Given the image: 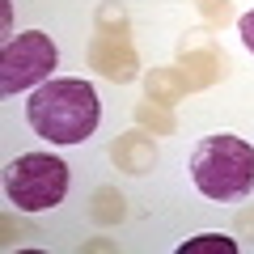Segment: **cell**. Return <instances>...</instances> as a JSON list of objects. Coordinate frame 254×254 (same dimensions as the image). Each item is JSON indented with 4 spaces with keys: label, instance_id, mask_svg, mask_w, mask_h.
I'll return each mask as SVG.
<instances>
[{
    "label": "cell",
    "instance_id": "8992f818",
    "mask_svg": "<svg viewBox=\"0 0 254 254\" xmlns=\"http://www.w3.org/2000/svg\"><path fill=\"white\" fill-rule=\"evenodd\" d=\"M110 161L123 174H148L157 165V144L144 136V131H127L110 144Z\"/></svg>",
    "mask_w": 254,
    "mask_h": 254
},
{
    "label": "cell",
    "instance_id": "52a82bcc",
    "mask_svg": "<svg viewBox=\"0 0 254 254\" xmlns=\"http://www.w3.org/2000/svg\"><path fill=\"white\" fill-rule=\"evenodd\" d=\"M144 93L153 102H161V106H174V102H182L187 93H195V81L187 76L182 64H174V68H153V72L144 76Z\"/></svg>",
    "mask_w": 254,
    "mask_h": 254
},
{
    "label": "cell",
    "instance_id": "6da1fadb",
    "mask_svg": "<svg viewBox=\"0 0 254 254\" xmlns=\"http://www.w3.org/2000/svg\"><path fill=\"white\" fill-rule=\"evenodd\" d=\"M102 102L89 81L76 76H51L43 81L26 102V123L34 127V136L51 140V144H81L98 131Z\"/></svg>",
    "mask_w": 254,
    "mask_h": 254
},
{
    "label": "cell",
    "instance_id": "9c48e42d",
    "mask_svg": "<svg viewBox=\"0 0 254 254\" xmlns=\"http://www.w3.org/2000/svg\"><path fill=\"white\" fill-rule=\"evenodd\" d=\"M123 195H119L115 187H102L98 195H93V208H89V216L98 220V225H119L123 220Z\"/></svg>",
    "mask_w": 254,
    "mask_h": 254
},
{
    "label": "cell",
    "instance_id": "5b68a950",
    "mask_svg": "<svg viewBox=\"0 0 254 254\" xmlns=\"http://www.w3.org/2000/svg\"><path fill=\"white\" fill-rule=\"evenodd\" d=\"M60 51H55L51 34L43 30H26V34L9 38L0 51V93H21V89H38L43 81H51Z\"/></svg>",
    "mask_w": 254,
    "mask_h": 254
},
{
    "label": "cell",
    "instance_id": "4fadbf2b",
    "mask_svg": "<svg viewBox=\"0 0 254 254\" xmlns=\"http://www.w3.org/2000/svg\"><path fill=\"white\" fill-rule=\"evenodd\" d=\"M237 229H242V233H254V212H242V216H237Z\"/></svg>",
    "mask_w": 254,
    "mask_h": 254
},
{
    "label": "cell",
    "instance_id": "3957f363",
    "mask_svg": "<svg viewBox=\"0 0 254 254\" xmlns=\"http://www.w3.org/2000/svg\"><path fill=\"white\" fill-rule=\"evenodd\" d=\"M4 190L17 212H47L60 208L68 195V165L55 153H21L4 170Z\"/></svg>",
    "mask_w": 254,
    "mask_h": 254
},
{
    "label": "cell",
    "instance_id": "30bf717a",
    "mask_svg": "<svg viewBox=\"0 0 254 254\" xmlns=\"http://www.w3.org/2000/svg\"><path fill=\"white\" fill-rule=\"evenodd\" d=\"M174 254H237V242L233 237H220V233H199L190 242H182Z\"/></svg>",
    "mask_w": 254,
    "mask_h": 254
},
{
    "label": "cell",
    "instance_id": "8fae6325",
    "mask_svg": "<svg viewBox=\"0 0 254 254\" xmlns=\"http://www.w3.org/2000/svg\"><path fill=\"white\" fill-rule=\"evenodd\" d=\"M199 13L208 17V26H225V21L233 17V9H229V0H199Z\"/></svg>",
    "mask_w": 254,
    "mask_h": 254
},
{
    "label": "cell",
    "instance_id": "7c38bea8",
    "mask_svg": "<svg viewBox=\"0 0 254 254\" xmlns=\"http://www.w3.org/2000/svg\"><path fill=\"white\" fill-rule=\"evenodd\" d=\"M237 34H242L246 51L254 55V9H250V13H242V17H237Z\"/></svg>",
    "mask_w": 254,
    "mask_h": 254
},
{
    "label": "cell",
    "instance_id": "ba28073f",
    "mask_svg": "<svg viewBox=\"0 0 254 254\" xmlns=\"http://www.w3.org/2000/svg\"><path fill=\"white\" fill-rule=\"evenodd\" d=\"M136 123H140V127H153L157 136H174V131H178V119H174L161 102H153V98L136 106Z\"/></svg>",
    "mask_w": 254,
    "mask_h": 254
},
{
    "label": "cell",
    "instance_id": "7a4b0ae2",
    "mask_svg": "<svg viewBox=\"0 0 254 254\" xmlns=\"http://www.w3.org/2000/svg\"><path fill=\"white\" fill-rule=\"evenodd\" d=\"M190 182L212 203H237L254 190V144L242 136H203L190 148Z\"/></svg>",
    "mask_w": 254,
    "mask_h": 254
},
{
    "label": "cell",
    "instance_id": "277c9868",
    "mask_svg": "<svg viewBox=\"0 0 254 254\" xmlns=\"http://www.w3.org/2000/svg\"><path fill=\"white\" fill-rule=\"evenodd\" d=\"M89 68H98L106 81L115 85H131L140 76V55L131 47V30H127V13L123 4L106 0L93 17V34H89Z\"/></svg>",
    "mask_w": 254,
    "mask_h": 254
}]
</instances>
